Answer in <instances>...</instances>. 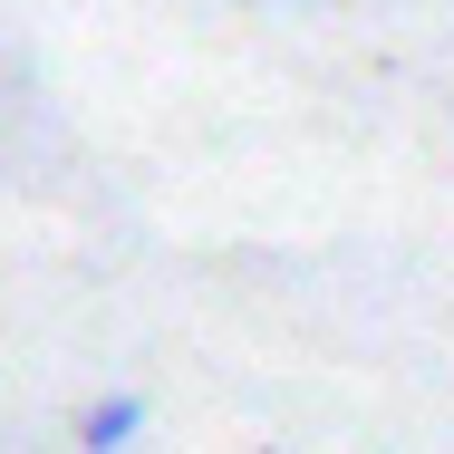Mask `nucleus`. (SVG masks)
<instances>
[{"mask_svg":"<svg viewBox=\"0 0 454 454\" xmlns=\"http://www.w3.org/2000/svg\"><path fill=\"white\" fill-rule=\"evenodd\" d=\"M145 416H155V406H145L136 387H106V396H88V406H78V454H126L136 435H145Z\"/></svg>","mask_w":454,"mask_h":454,"instance_id":"1","label":"nucleus"},{"mask_svg":"<svg viewBox=\"0 0 454 454\" xmlns=\"http://www.w3.org/2000/svg\"><path fill=\"white\" fill-rule=\"evenodd\" d=\"M280 10H300V0H280Z\"/></svg>","mask_w":454,"mask_h":454,"instance_id":"2","label":"nucleus"}]
</instances>
